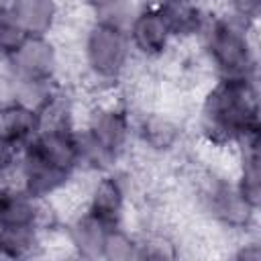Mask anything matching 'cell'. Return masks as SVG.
Wrapping results in <instances>:
<instances>
[{"mask_svg": "<svg viewBox=\"0 0 261 261\" xmlns=\"http://www.w3.org/2000/svg\"><path fill=\"white\" fill-rule=\"evenodd\" d=\"M126 33L135 57H141L145 61L163 59L175 45L169 27L165 24L153 2H145L133 8L126 20Z\"/></svg>", "mask_w": 261, "mask_h": 261, "instance_id": "8", "label": "cell"}, {"mask_svg": "<svg viewBox=\"0 0 261 261\" xmlns=\"http://www.w3.org/2000/svg\"><path fill=\"white\" fill-rule=\"evenodd\" d=\"M175 43L196 41L212 14L208 0H153Z\"/></svg>", "mask_w": 261, "mask_h": 261, "instance_id": "11", "label": "cell"}, {"mask_svg": "<svg viewBox=\"0 0 261 261\" xmlns=\"http://www.w3.org/2000/svg\"><path fill=\"white\" fill-rule=\"evenodd\" d=\"M6 12L27 35H53L61 20L59 0H2Z\"/></svg>", "mask_w": 261, "mask_h": 261, "instance_id": "13", "label": "cell"}, {"mask_svg": "<svg viewBox=\"0 0 261 261\" xmlns=\"http://www.w3.org/2000/svg\"><path fill=\"white\" fill-rule=\"evenodd\" d=\"M257 27H251L232 14L212 12L196 37L204 65L212 77H257Z\"/></svg>", "mask_w": 261, "mask_h": 261, "instance_id": "4", "label": "cell"}, {"mask_svg": "<svg viewBox=\"0 0 261 261\" xmlns=\"http://www.w3.org/2000/svg\"><path fill=\"white\" fill-rule=\"evenodd\" d=\"M135 114L118 98L98 100L77 122L84 171L116 169L135 143Z\"/></svg>", "mask_w": 261, "mask_h": 261, "instance_id": "3", "label": "cell"}, {"mask_svg": "<svg viewBox=\"0 0 261 261\" xmlns=\"http://www.w3.org/2000/svg\"><path fill=\"white\" fill-rule=\"evenodd\" d=\"M126 20L122 16H92L82 31V69L86 80L100 92L116 90L130 71L135 53L126 33Z\"/></svg>", "mask_w": 261, "mask_h": 261, "instance_id": "5", "label": "cell"}, {"mask_svg": "<svg viewBox=\"0 0 261 261\" xmlns=\"http://www.w3.org/2000/svg\"><path fill=\"white\" fill-rule=\"evenodd\" d=\"M198 200L204 212L226 230L232 232H249L257 222L259 210L253 208L237 188L234 175L208 171L202 175L198 188Z\"/></svg>", "mask_w": 261, "mask_h": 261, "instance_id": "7", "label": "cell"}, {"mask_svg": "<svg viewBox=\"0 0 261 261\" xmlns=\"http://www.w3.org/2000/svg\"><path fill=\"white\" fill-rule=\"evenodd\" d=\"M16 161H18V149L0 135V179H8L14 175Z\"/></svg>", "mask_w": 261, "mask_h": 261, "instance_id": "18", "label": "cell"}, {"mask_svg": "<svg viewBox=\"0 0 261 261\" xmlns=\"http://www.w3.org/2000/svg\"><path fill=\"white\" fill-rule=\"evenodd\" d=\"M128 208V184L118 169L94 173L84 210L110 226H122Z\"/></svg>", "mask_w": 261, "mask_h": 261, "instance_id": "9", "label": "cell"}, {"mask_svg": "<svg viewBox=\"0 0 261 261\" xmlns=\"http://www.w3.org/2000/svg\"><path fill=\"white\" fill-rule=\"evenodd\" d=\"M41 110L18 98L0 100V135L18 151L41 130Z\"/></svg>", "mask_w": 261, "mask_h": 261, "instance_id": "12", "label": "cell"}, {"mask_svg": "<svg viewBox=\"0 0 261 261\" xmlns=\"http://www.w3.org/2000/svg\"><path fill=\"white\" fill-rule=\"evenodd\" d=\"M2 63L10 98L41 108L61 88V53L51 35H29Z\"/></svg>", "mask_w": 261, "mask_h": 261, "instance_id": "6", "label": "cell"}, {"mask_svg": "<svg viewBox=\"0 0 261 261\" xmlns=\"http://www.w3.org/2000/svg\"><path fill=\"white\" fill-rule=\"evenodd\" d=\"M0 2H2V0H0Z\"/></svg>", "mask_w": 261, "mask_h": 261, "instance_id": "19", "label": "cell"}, {"mask_svg": "<svg viewBox=\"0 0 261 261\" xmlns=\"http://www.w3.org/2000/svg\"><path fill=\"white\" fill-rule=\"evenodd\" d=\"M135 141L151 155L167 157L173 155L184 143L181 122L163 110L147 108L135 114Z\"/></svg>", "mask_w": 261, "mask_h": 261, "instance_id": "10", "label": "cell"}, {"mask_svg": "<svg viewBox=\"0 0 261 261\" xmlns=\"http://www.w3.org/2000/svg\"><path fill=\"white\" fill-rule=\"evenodd\" d=\"M237 157V169H234V181L241 190L243 198L259 210L261 204V163H259V133L243 139L234 149Z\"/></svg>", "mask_w": 261, "mask_h": 261, "instance_id": "15", "label": "cell"}, {"mask_svg": "<svg viewBox=\"0 0 261 261\" xmlns=\"http://www.w3.org/2000/svg\"><path fill=\"white\" fill-rule=\"evenodd\" d=\"M90 16H122L128 18L133 12L130 0H77Z\"/></svg>", "mask_w": 261, "mask_h": 261, "instance_id": "17", "label": "cell"}, {"mask_svg": "<svg viewBox=\"0 0 261 261\" xmlns=\"http://www.w3.org/2000/svg\"><path fill=\"white\" fill-rule=\"evenodd\" d=\"M196 126L212 149H234L243 139L259 133L257 77H214L196 112Z\"/></svg>", "mask_w": 261, "mask_h": 261, "instance_id": "2", "label": "cell"}, {"mask_svg": "<svg viewBox=\"0 0 261 261\" xmlns=\"http://www.w3.org/2000/svg\"><path fill=\"white\" fill-rule=\"evenodd\" d=\"M84 171L77 124H43L18 151L14 181L37 200L51 202Z\"/></svg>", "mask_w": 261, "mask_h": 261, "instance_id": "1", "label": "cell"}, {"mask_svg": "<svg viewBox=\"0 0 261 261\" xmlns=\"http://www.w3.org/2000/svg\"><path fill=\"white\" fill-rule=\"evenodd\" d=\"M114 228L116 226H110V224L98 220L96 216H92L90 212H86L82 208V212L77 216H73L67 226V241L80 257L98 259V257H104L106 241Z\"/></svg>", "mask_w": 261, "mask_h": 261, "instance_id": "14", "label": "cell"}, {"mask_svg": "<svg viewBox=\"0 0 261 261\" xmlns=\"http://www.w3.org/2000/svg\"><path fill=\"white\" fill-rule=\"evenodd\" d=\"M29 35L16 24L0 2V61H4Z\"/></svg>", "mask_w": 261, "mask_h": 261, "instance_id": "16", "label": "cell"}]
</instances>
